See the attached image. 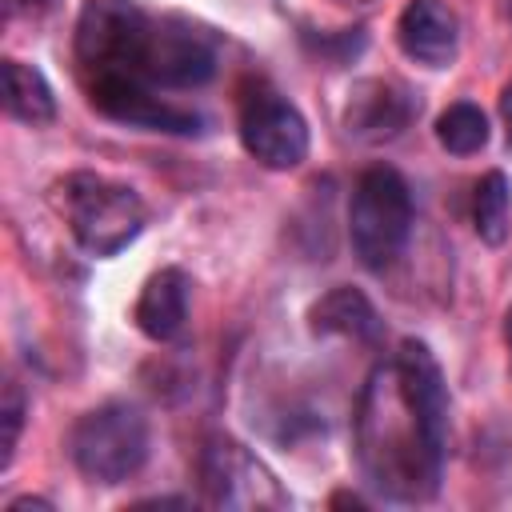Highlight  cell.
<instances>
[{
  "mask_svg": "<svg viewBox=\"0 0 512 512\" xmlns=\"http://www.w3.org/2000/svg\"><path fill=\"white\" fill-rule=\"evenodd\" d=\"M188 300H192V280L180 268H160L144 280L136 308H132V320L148 340L168 344L188 324Z\"/></svg>",
  "mask_w": 512,
  "mask_h": 512,
  "instance_id": "cell-11",
  "label": "cell"
},
{
  "mask_svg": "<svg viewBox=\"0 0 512 512\" xmlns=\"http://www.w3.org/2000/svg\"><path fill=\"white\" fill-rule=\"evenodd\" d=\"M92 108L116 124H132V128H148V132H196L200 116L172 104L164 92L136 84V80H104V84H88L84 88Z\"/></svg>",
  "mask_w": 512,
  "mask_h": 512,
  "instance_id": "cell-8",
  "label": "cell"
},
{
  "mask_svg": "<svg viewBox=\"0 0 512 512\" xmlns=\"http://www.w3.org/2000/svg\"><path fill=\"white\" fill-rule=\"evenodd\" d=\"M356 464L392 500H432L448 452V384L424 340L372 368L356 400Z\"/></svg>",
  "mask_w": 512,
  "mask_h": 512,
  "instance_id": "cell-1",
  "label": "cell"
},
{
  "mask_svg": "<svg viewBox=\"0 0 512 512\" xmlns=\"http://www.w3.org/2000/svg\"><path fill=\"white\" fill-rule=\"evenodd\" d=\"M4 108L12 120L20 124H52L56 120V96H52V84L44 80V72L36 64H24V60H4Z\"/></svg>",
  "mask_w": 512,
  "mask_h": 512,
  "instance_id": "cell-13",
  "label": "cell"
},
{
  "mask_svg": "<svg viewBox=\"0 0 512 512\" xmlns=\"http://www.w3.org/2000/svg\"><path fill=\"white\" fill-rule=\"evenodd\" d=\"M472 224H476V236L492 248H500L508 240V228H512V184L500 168L484 172L476 192H472Z\"/></svg>",
  "mask_w": 512,
  "mask_h": 512,
  "instance_id": "cell-14",
  "label": "cell"
},
{
  "mask_svg": "<svg viewBox=\"0 0 512 512\" xmlns=\"http://www.w3.org/2000/svg\"><path fill=\"white\" fill-rule=\"evenodd\" d=\"M60 212L68 220L72 240L88 256H116L124 252L148 220V208L136 188L100 176V172H72L60 184Z\"/></svg>",
  "mask_w": 512,
  "mask_h": 512,
  "instance_id": "cell-3",
  "label": "cell"
},
{
  "mask_svg": "<svg viewBox=\"0 0 512 512\" xmlns=\"http://www.w3.org/2000/svg\"><path fill=\"white\" fill-rule=\"evenodd\" d=\"M308 320H312L316 336H340V340H360V344H372L380 336V320H376L372 300L360 288H348V284L324 292L312 304Z\"/></svg>",
  "mask_w": 512,
  "mask_h": 512,
  "instance_id": "cell-12",
  "label": "cell"
},
{
  "mask_svg": "<svg viewBox=\"0 0 512 512\" xmlns=\"http://www.w3.org/2000/svg\"><path fill=\"white\" fill-rule=\"evenodd\" d=\"M348 236L356 260L372 272L388 268L404 252L412 236V188L396 168L376 164L360 172L348 204Z\"/></svg>",
  "mask_w": 512,
  "mask_h": 512,
  "instance_id": "cell-4",
  "label": "cell"
},
{
  "mask_svg": "<svg viewBox=\"0 0 512 512\" xmlns=\"http://www.w3.org/2000/svg\"><path fill=\"white\" fill-rule=\"evenodd\" d=\"M0 420H4V456H0V468H8L12 456H16V444H20V428H24V392H20V384H8L4 388Z\"/></svg>",
  "mask_w": 512,
  "mask_h": 512,
  "instance_id": "cell-16",
  "label": "cell"
},
{
  "mask_svg": "<svg viewBox=\"0 0 512 512\" xmlns=\"http://www.w3.org/2000/svg\"><path fill=\"white\" fill-rule=\"evenodd\" d=\"M416 116V100L392 84V80H360L348 96L344 108V128L364 140V144H380V140H396Z\"/></svg>",
  "mask_w": 512,
  "mask_h": 512,
  "instance_id": "cell-10",
  "label": "cell"
},
{
  "mask_svg": "<svg viewBox=\"0 0 512 512\" xmlns=\"http://www.w3.org/2000/svg\"><path fill=\"white\" fill-rule=\"evenodd\" d=\"M500 116H504V132H508V148H512V80L504 84V96H500Z\"/></svg>",
  "mask_w": 512,
  "mask_h": 512,
  "instance_id": "cell-17",
  "label": "cell"
},
{
  "mask_svg": "<svg viewBox=\"0 0 512 512\" xmlns=\"http://www.w3.org/2000/svg\"><path fill=\"white\" fill-rule=\"evenodd\" d=\"M336 4H344V8H364V4H372V0H336Z\"/></svg>",
  "mask_w": 512,
  "mask_h": 512,
  "instance_id": "cell-20",
  "label": "cell"
},
{
  "mask_svg": "<svg viewBox=\"0 0 512 512\" xmlns=\"http://www.w3.org/2000/svg\"><path fill=\"white\" fill-rule=\"evenodd\" d=\"M396 44L424 68H448L460 52V20L444 0H408L396 16Z\"/></svg>",
  "mask_w": 512,
  "mask_h": 512,
  "instance_id": "cell-9",
  "label": "cell"
},
{
  "mask_svg": "<svg viewBox=\"0 0 512 512\" xmlns=\"http://www.w3.org/2000/svg\"><path fill=\"white\" fill-rule=\"evenodd\" d=\"M200 484L212 508H232V512L288 508V492L280 488L276 472L248 444L232 436H208L200 452Z\"/></svg>",
  "mask_w": 512,
  "mask_h": 512,
  "instance_id": "cell-6",
  "label": "cell"
},
{
  "mask_svg": "<svg viewBox=\"0 0 512 512\" xmlns=\"http://www.w3.org/2000/svg\"><path fill=\"white\" fill-rule=\"evenodd\" d=\"M504 336H508V344H512V308H508V316H504Z\"/></svg>",
  "mask_w": 512,
  "mask_h": 512,
  "instance_id": "cell-19",
  "label": "cell"
},
{
  "mask_svg": "<svg viewBox=\"0 0 512 512\" xmlns=\"http://www.w3.org/2000/svg\"><path fill=\"white\" fill-rule=\"evenodd\" d=\"M436 140L440 148H448L452 156H472L488 144V116L472 104V100H456L440 112L436 120Z\"/></svg>",
  "mask_w": 512,
  "mask_h": 512,
  "instance_id": "cell-15",
  "label": "cell"
},
{
  "mask_svg": "<svg viewBox=\"0 0 512 512\" xmlns=\"http://www.w3.org/2000/svg\"><path fill=\"white\" fill-rule=\"evenodd\" d=\"M240 144L272 172L300 168L308 156V120L288 96L256 84L240 100Z\"/></svg>",
  "mask_w": 512,
  "mask_h": 512,
  "instance_id": "cell-7",
  "label": "cell"
},
{
  "mask_svg": "<svg viewBox=\"0 0 512 512\" xmlns=\"http://www.w3.org/2000/svg\"><path fill=\"white\" fill-rule=\"evenodd\" d=\"M68 456L80 476L96 484H120L148 460V420L128 400L88 408L68 432Z\"/></svg>",
  "mask_w": 512,
  "mask_h": 512,
  "instance_id": "cell-5",
  "label": "cell"
},
{
  "mask_svg": "<svg viewBox=\"0 0 512 512\" xmlns=\"http://www.w3.org/2000/svg\"><path fill=\"white\" fill-rule=\"evenodd\" d=\"M152 28H156V12H148L140 0H88L76 16V36H72L84 88L104 80L144 84Z\"/></svg>",
  "mask_w": 512,
  "mask_h": 512,
  "instance_id": "cell-2",
  "label": "cell"
},
{
  "mask_svg": "<svg viewBox=\"0 0 512 512\" xmlns=\"http://www.w3.org/2000/svg\"><path fill=\"white\" fill-rule=\"evenodd\" d=\"M24 508H52L48 500H40V496H20V500H12L8 504V512H24Z\"/></svg>",
  "mask_w": 512,
  "mask_h": 512,
  "instance_id": "cell-18",
  "label": "cell"
}]
</instances>
